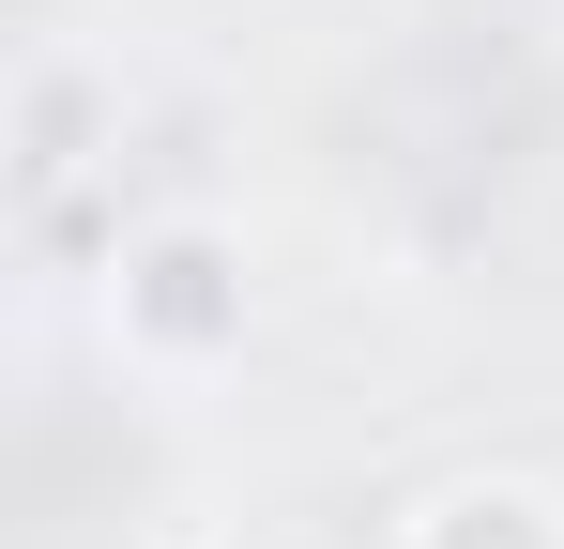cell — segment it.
Returning <instances> with one entry per match:
<instances>
[{
  "mask_svg": "<svg viewBox=\"0 0 564 549\" xmlns=\"http://www.w3.org/2000/svg\"><path fill=\"white\" fill-rule=\"evenodd\" d=\"M397 549H564V504L534 488V473H443Z\"/></svg>",
  "mask_w": 564,
  "mask_h": 549,
  "instance_id": "7a4b0ae2",
  "label": "cell"
},
{
  "mask_svg": "<svg viewBox=\"0 0 564 549\" xmlns=\"http://www.w3.org/2000/svg\"><path fill=\"white\" fill-rule=\"evenodd\" d=\"M77 138H93V77H77V62H31V92H15V169L77 183Z\"/></svg>",
  "mask_w": 564,
  "mask_h": 549,
  "instance_id": "3957f363",
  "label": "cell"
},
{
  "mask_svg": "<svg viewBox=\"0 0 564 549\" xmlns=\"http://www.w3.org/2000/svg\"><path fill=\"white\" fill-rule=\"evenodd\" d=\"M245 245L214 229V214H153V229H122V260H107V336L122 366H153V381H184V366H229L245 352Z\"/></svg>",
  "mask_w": 564,
  "mask_h": 549,
  "instance_id": "6da1fadb",
  "label": "cell"
}]
</instances>
